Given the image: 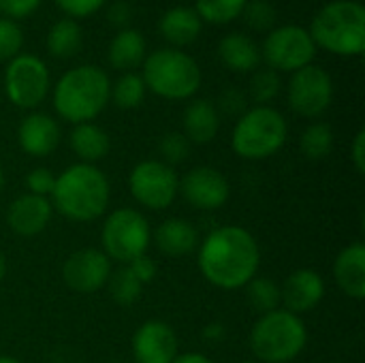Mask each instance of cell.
Instances as JSON below:
<instances>
[{
  "mask_svg": "<svg viewBox=\"0 0 365 363\" xmlns=\"http://www.w3.org/2000/svg\"><path fill=\"white\" fill-rule=\"evenodd\" d=\"M261 248L250 231L237 225L218 227L199 242V270L218 289H242L259 272Z\"/></svg>",
  "mask_w": 365,
  "mask_h": 363,
  "instance_id": "obj_1",
  "label": "cell"
},
{
  "mask_svg": "<svg viewBox=\"0 0 365 363\" xmlns=\"http://www.w3.org/2000/svg\"><path fill=\"white\" fill-rule=\"evenodd\" d=\"M49 197L51 208L64 218L73 223H90L107 212L111 188L107 175L96 165L77 163L56 175Z\"/></svg>",
  "mask_w": 365,
  "mask_h": 363,
  "instance_id": "obj_2",
  "label": "cell"
},
{
  "mask_svg": "<svg viewBox=\"0 0 365 363\" xmlns=\"http://www.w3.org/2000/svg\"><path fill=\"white\" fill-rule=\"evenodd\" d=\"M111 83L103 68L81 64L66 71L53 88V109L73 124L92 122L109 103Z\"/></svg>",
  "mask_w": 365,
  "mask_h": 363,
  "instance_id": "obj_3",
  "label": "cell"
},
{
  "mask_svg": "<svg viewBox=\"0 0 365 363\" xmlns=\"http://www.w3.org/2000/svg\"><path fill=\"white\" fill-rule=\"evenodd\" d=\"M308 32L317 47L338 56H361L365 49V6L355 0H334L312 17Z\"/></svg>",
  "mask_w": 365,
  "mask_h": 363,
  "instance_id": "obj_4",
  "label": "cell"
},
{
  "mask_svg": "<svg viewBox=\"0 0 365 363\" xmlns=\"http://www.w3.org/2000/svg\"><path fill=\"white\" fill-rule=\"evenodd\" d=\"M308 344V329L302 317L289 310H272L259 317L250 332V349L263 363H289Z\"/></svg>",
  "mask_w": 365,
  "mask_h": 363,
  "instance_id": "obj_5",
  "label": "cell"
},
{
  "mask_svg": "<svg viewBox=\"0 0 365 363\" xmlns=\"http://www.w3.org/2000/svg\"><path fill=\"white\" fill-rule=\"evenodd\" d=\"M145 88L167 101H184L201 88V68L192 56L182 49L165 47L152 51L143 60Z\"/></svg>",
  "mask_w": 365,
  "mask_h": 363,
  "instance_id": "obj_6",
  "label": "cell"
},
{
  "mask_svg": "<svg viewBox=\"0 0 365 363\" xmlns=\"http://www.w3.org/2000/svg\"><path fill=\"white\" fill-rule=\"evenodd\" d=\"M289 137V124L284 116L267 105L246 109L231 137L233 152L244 160H265L280 152Z\"/></svg>",
  "mask_w": 365,
  "mask_h": 363,
  "instance_id": "obj_7",
  "label": "cell"
},
{
  "mask_svg": "<svg viewBox=\"0 0 365 363\" xmlns=\"http://www.w3.org/2000/svg\"><path fill=\"white\" fill-rule=\"evenodd\" d=\"M152 242V231L145 216L133 208H120L111 212L101 231L103 252L109 261L128 265L145 255Z\"/></svg>",
  "mask_w": 365,
  "mask_h": 363,
  "instance_id": "obj_8",
  "label": "cell"
},
{
  "mask_svg": "<svg viewBox=\"0 0 365 363\" xmlns=\"http://www.w3.org/2000/svg\"><path fill=\"white\" fill-rule=\"evenodd\" d=\"M317 53V45L310 32L302 26L287 24L267 32L263 41L261 56L269 64L272 71L295 73L308 64H312Z\"/></svg>",
  "mask_w": 365,
  "mask_h": 363,
  "instance_id": "obj_9",
  "label": "cell"
},
{
  "mask_svg": "<svg viewBox=\"0 0 365 363\" xmlns=\"http://www.w3.org/2000/svg\"><path fill=\"white\" fill-rule=\"evenodd\" d=\"M4 92L6 98L19 109L38 107L49 92L47 64L32 53L15 56L9 60L4 71Z\"/></svg>",
  "mask_w": 365,
  "mask_h": 363,
  "instance_id": "obj_10",
  "label": "cell"
},
{
  "mask_svg": "<svg viewBox=\"0 0 365 363\" xmlns=\"http://www.w3.org/2000/svg\"><path fill=\"white\" fill-rule=\"evenodd\" d=\"M128 188L139 205L158 212L167 210L175 201L180 193V180L173 167L165 165L163 160H141L128 175Z\"/></svg>",
  "mask_w": 365,
  "mask_h": 363,
  "instance_id": "obj_11",
  "label": "cell"
},
{
  "mask_svg": "<svg viewBox=\"0 0 365 363\" xmlns=\"http://www.w3.org/2000/svg\"><path fill=\"white\" fill-rule=\"evenodd\" d=\"M334 101V81L331 75L317 66L308 64L293 73L289 81V105L295 113L304 118L323 116Z\"/></svg>",
  "mask_w": 365,
  "mask_h": 363,
  "instance_id": "obj_12",
  "label": "cell"
},
{
  "mask_svg": "<svg viewBox=\"0 0 365 363\" xmlns=\"http://www.w3.org/2000/svg\"><path fill=\"white\" fill-rule=\"evenodd\" d=\"M111 274V261L103 250L96 248H81L62 265V278L66 287L81 295L101 291L109 282Z\"/></svg>",
  "mask_w": 365,
  "mask_h": 363,
  "instance_id": "obj_13",
  "label": "cell"
},
{
  "mask_svg": "<svg viewBox=\"0 0 365 363\" xmlns=\"http://www.w3.org/2000/svg\"><path fill=\"white\" fill-rule=\"evenodd\" d=\"M180 193L188 205L201 212L220 210L231 195L227 178L214 167H195L180 180Z\"/></svg>",
  "mask_w": 365,
  "mask_h": 363,
  "instance_id": "obj_14",
  "label": "cell"
},
{
  "mask_svg": "<svg viewBox=\"0 0 365 363\" xmlns=\"http://www.w3.org/2000/svg\"><path fill=\"white\" fill-rule=\"evenodd\" d=\"M137 363H171L178 357V336L165 321H145L133 336Z\"/></svg>",
  "mask_w": 365,
  "mask_h": 363,
  "instance_id": "obj_15",
  "label": "cell"
},
{
  "mask_svg": "<svg viewBox=\"0 0 365 363\" xmlns=\"http://www.w3.org/2000/svg\"><path fill=\"white\" fill-rule=\"evenodd\" d=\"M325 297V280L314 270H297L293 272L284 285L280 287V304L284 310L302 317L314 310Z\"/></svg>",
  "mask_w": 365,
  "mask_h": 363,
  "instance_id": "obj_16",
  "label": "cell"
},
{
  "mask_svg": "<svg viewBox=\"0 0 365 363\" xmlns=\"http://www.w3.org/2000/svg\"><path fill=\"white\" fill-rule=\"evenodd\" d=\"M51 216H53V208L47 197H36L26 193L11 201L6 210V225L15 235L34 237L47 229Z\"/></svg>",
  "mask_w": 365,
  "mask_h": 363,
  "instance_id": "obj_17",
  "label": "cell"
},
{
  "mask_svg": "<svg viewBox=\"0 0 365 363\" xmlns=\"http://www.w3.org/2000/svg\"><path fill=\"white\" fill-rule=\"evenodd\" d=\"M17 143L28 156H49L60 143V126L47 113H30L19 122Z\"/></svg>",
  "mask_w": 365,
  "mask_h": 363,
  "instance_id": "obj_18",
  "label": "cell"
},
{
  "mask_svg": "<svg viewBox=\"0 0 365 363\" xmlns=\"http://www.w3.org/2000/svg\"><path fill=\"white\" fill-rule=\"evenodd\" d=\"M334 278L340 291L361 302L365 297V246L361 242L342 248L334 261Z\"/></svg>",
  "mask_w": 365,
  "mask_h": 363,
  "instance_id": "obj_19",
  "label": "cell"
},
{
  "mask_svg": "<svg viewBox=\"0 0 365 363\" xmlns=\"http://www.w3.org/2000/svg\"><path fill=\"white\" fill-rule=\"evenodd\" d=\"M156 248L165 257H186L199 248V233L184 218H167L152 235Z\"/></svg>",
  "mask_w": 365,
  "mask_h": 363,
  "instance_id": "obj_20",
  "label": "cell"
},
{
  "mask_svg": "<svg viewBox=\"0 0 365 363\" xmlns=\"http://www.w3.org/2000/svg\"><path fill=\"white\" fill-rule=\"evenodd\" d=\"M201 30H203V21L192 6H173L165 11L163 17L158 19L160 36L167 43L175 45V49L195 43Z\"/></svg>",
  "mask_w": 365,
  "mask_h": 363,
  "instance_id": "obj_21",
  "label": "cell"
},
{
  "mask_svg": "<svg viewBox=\"0 0 365 363\" xmlns=\"http://www.w3.org/2000/svg\"><path fill=\"white\" fill-rule=\"evenodd\" d=\"M220 131V113L207 98H195L184 111V137L190 143H210Z\"/></svg>",
  "mask_w": 365,
  "mask_h": 363,
  "instance_id": "obj_22",
  "label": "cell"
},
{
  "mask_svg": "<svg viewBox=\"0 0 365 363\" xmlns=\"http://www.w3.org/2000/svg\"><path fill=\"white\" fill-rule=\"evenodd\" d=\"M218 56L222 64L235 73H250L261 64L259 45L244 32H231L218 43Z\"/></svg>",
  "mask_w": 365,
  "mask_h": 363,
  "instance_id": "obj_23",
  "label": "cell"
},
{
  "mask_svg": "<svg viewBox=\"0 0 365 363\" xmlns=\"http://www.w3.org/2000/svg\"><path fill=\"white\" fill-rule=\"evenodd\" d=\"M68 143H71V150L75 152V156L88 165L103 160L111 148L109 135L92 122L75 124V128L68 135Z\"/></svg>",
  "mask_w": 365,
  "mask_h": 363,
  "instance_id": "obj_24",
  "label": "cell"
},
{
  "mask_svg": "<svg viewBox=\"0 0 365 363\" xmlns=\"http://www.w3.org/2000/svg\"><path fill=\"white\" fill-rule=\"evenodd\" d=\"M109 62L118 71L130 73L145 60V39L135 28H122L109 45Z\"/></svg>",
  "mask_w": 365,
  "mask_h": 363,
  "instance_id": "obj_25",
  "label": "cell"
},
{
  "mask_svg": "<svg viewBox=\"0 0 365 363\" xmlns=\"http://www.w3.org/2000/svg\"><path fill=\"white\" fill-rule=\"evenodd\" d=\"M81 45L83 34L75 19H60L47 32V49L53 58H73Z\"/></svg>",
  "mask_w": 365,
  "mask_h": 363,
  "instance_id": "obj_26",
  "label": "cell"
},
{
  "mask_svg": "<svg viewBox=\"0 0 365 363\" xmlns=\"http://www.w3.org/2000/svg\"><path fill=\"white\" fill-rule=\"evenodd\" d=\"M302 152L308 160H323L334 150V131L325 122L310 124L302 135Z\"/></svg>",
  "mask_w": 365,
  "mask_h": 363,
  "instance_id": "obj_27",
  "label": "cell"
},
{
  "mask_svg": "<svg viewBox=\"0 0 365 363\" xmlns=\"http://www.w3.org/2000/svg\"><path fill=\"white\" fill-rule=\"evenodd\" d=\"M248 0H195V11L201 21L229 24L237 19Z\"/></svg>",
  "mask_w": 365,
  "mask_h": 363,
  "instance_id": "obj_28",
  "label": "cell"
},
{
  "mask_svg": "<svg viewBox=\"0 0 365 363\" xmlns=\"http://www.w3.org/2000/svg\"><path fill=\"white\" fill-rule=\"evenodd\" d=\"M145 96V83L137 73H124L111 86V101L118 109H137Z\"/></svg>",
  "mask_w": 365,
  "mask_h": 363,
  "instance_id": "obj_29",
  "label": "cell"
},
{
  "mask_svg": "<svg viewBox=\"0 0 365 363\" xmlns=\"http://www.w3.org/2000/svg\"><path fill=\"white\" fill-rule=\"evenodd\" d=\"M246 289H248V300L259 315L280 308V287L272 278L255 276L246 285Z\"/></svg>",
  "mask_w": 365,
  "mask_h": 363,
  "instance_id": "obj_30",
  "label": "cell"
},
{
  "mask_svg": "<svg viewBox=\"0 0 365 363\" xmlns=\"http://www.w3.org/2000/svg\"><path fill=\"white\" fill-rule=\"evenodd\" d=\"M107 285H109V293L113 302L120 306H133L141 297V289H143V285L133 276V272L126 265L118 270L115 274H111Z\"/></svg>",
  "mask_w": 365,
  "mask_h": 363,
  "instance_id": "obj_31",
  "label": "cell"
},
{
  "mask_svg": "<svg viewBox=\"0 0 365 363\" xmlns=\"http://www.w3.org/2000/svg\"><path fill=\"white\" fill-rule=\"evenodd\" d=\"M242 15L252 30L269 32L276 28V6L269 0H248Z\"/></svg>",
  "mask_w": 365,
  "mask_h": 363,
  "instance_id": "obj_32",
  "label": "cell"
},
{
  "mask_svg": "<svg viewBox=\"0 0 365 363\" xmlns=\"http://www.w3.org/2000/svg\"><path fill=\"white\" fill-rule=\"evenodd\" d=\"M280 75L272 68H263V71H257L252 75V81H250V94L252 98L259 103V105H267L269 101H274L280 92Z\"/></svg>",
  "mask_w": 365,
  "mask_h": 363,
  "instance_id": "obj_33",
  "label": "cell"
},
{
  "mask_svg": "<svg viewBox=\"0 0 365 363\" xmlns=\"http://www.w3.org/2000/svg\"><path fill=\"white\" fill-rule=\"evenodd\" d=\"M158 152L163 156V163L173 167V165H180L188 158L190 141L184 137V133H167L158 143Z\"/></svg>",
  "mask_w": 365,
  "mask_h": 363,
  "instance_id": "obj_34",
  "label": "cell"
},
{
  "mask_svg": "<svg viewBox=\"0 0 365 363\" xmlns=\"http://www.w3.org/2000/svg\"><path fill=\"white\" fill-rule=\"evenodd\" d=\"M21 45H24V32L17 26V21L9 17H0V60L9 62L15 56H19Z\"/></svg>",
  "mask_w": 365,
  "mask_h": 363,
  "instance_id": "obj_35",
  "label": "cell"
},
{
  "mask_svg": "<svg viewBox=\"0 0 365 363\" xmlns=\"http://www.w3.org/2000/svg\"><path fill=\"white\" fill-rule=\"evenodd\" d=\"M53 184H56V175L47 167H36L26 178L28 193L30 195H36V197H49L51 190H53Z\"/></svg>",
  "mask_w": 365,
  "mask_h": 363,
  "instance_id": "obj_36",
  "label": "cell"
},
{
  "mask_svg": "<svg viewBox=\"0 0 365 363\" xmlns=\"http://www.w3.org/2000/svg\"><path fill=\"white\" fill-rule=\"evenodd\" d=\"M56 4L71 17H88L101 11L107 0H56Z\"/></svg>",
  "mask_w": 365,
  "mask_h": 363,
  "instance_id": "obj_37",
  "label": "cell"
},
{
  "mask_svg": "<svg viewBox=\"0 0 365 363\" xmlns=\"http://www.w3.org/2000/svg\"><path fill=\"white\" fill-rule=\"evenodd\" d=\"M43 0H0V13L9 19H21L32 15Z\"/></svg>",
  "mask_w": 365,
  "mask_h": 363,
  "instance_id": "obj_38",
  "label": "cell"
},
{
  "mask_svg": "<svg viewBox=\"0 0 365 363\" xmlns=\"http://www.w3.org/2000/svg\"><path fill=\"white\" fill-rule=\"evenodd\" d=\"M126 267L133 272V276H135L141 285H150V282L154 280L156 272H158L156 261H154V259H150L148 255H143V257H139V259L130 261Z\"/></svg>",
  "mask_w": 365,
  "mask_h": 363,
  "instance_id": "obj_39",
  "label": "cell"
},
{
  "mask_svg": "<svg viewBox=\"0 0 365 363\" xmlns=\"http://www.w3.org/2000/svg\"><path fill=\"white\" fill-rule=\"evenodd\" d=\"M220 109H222L225 113H231V116L244 113V111H246V96H244L240 90L229 88V90H225L222 96H220Z\"/></svg>",
  "mask_w": 365,
  "mask_h": 363,
  "instance_id": "obj_40",
  "label": "cell"
},
{
  "mask_svg": "<svg viewBox=\"0 0 365 363\" xmlns=\"http://www.w3.org/2000/svg\"><path fill=\"white\" fill-rule=\"evenodd\" d=\"M351 160L357 169V173H365V131L361 128L355 139H353V145H351Z\"/></svg>",
  "mask_w": 365,
  "mask_h": 363,
  "instance_id": "obj_41",
  "label": "cell"
},
{
  "mask_svg": "<svg viewBox=\"0 0 365 363\" xmlns=\"http://www.w3.org/2000/svg\"><path fill=\"white\" fill-rule=\"evenodd\" d=\"M130 17H133V13H130V6H128L126 2H118V4H113V6L109 9V19H111L115 26H120V30L128 26Z\"/></svg>",
  "mask_w": 365,
  "mask_h": 363,
  "instance_id": "obj_42",
  "label": "cell"
},
{
  "mask_svg": "<svg viewBox=\"0 0 365 363\" xmlns=\"http://www.w3.org/2000/svg\"><path fill=\"white\" fill-rule=\"evenodd\" d=\"M171 363H212V359L203 353H184V355H178Z\"/></svg>",
  "mask_w": 365,
  "mask_h": 363,
  "instance_id": "obj_43",
  "label": "cell"
},
{
  "mask_svg": "<svg viewBox=\"0 0 365 363\" xmlns=\"http://www.w3.org/2000/svg\"><path fill=\"white\" fill-rule=\"evenodd\" d=\"M203 336H205L207 340H220V338L225 336V327H222L220 323H212V325H207V327L203 329Z\"/></svg>",
  "mask_w": 365,
  "mask_h": 363,
  "instance_id": "obj_44",
  "label": "cell"
},
{
  "mask_svg": "<svg viewBox=\"0 0 365 363\" xmlns=\"http://www.w3.org/2000/svg\"><path fill=\"white\" fill-rule=\"evenodd\" d=\"M4 276H6V257L0 252V282H2Z\"/></svg>",
  "mask_w": 365,
  "mask_h": 363,
  "instance_id": "obj_45",
  "label": "cell"
},
{
  "mask_svg": "<svg viewBox=\"0 0 365 363\" xmlns=\"http://www.w3.org/2000/svg\"><path fill=\"white\" fill-rule=\"evenodd\" d=\"M0 363H21L15 357H9V355H0Z\"/></svg>",
  "mask_w": 365,
  "mask_h": 363,
  "instance_id": "obj_46",
  "label": "cell"
},
{
  "mask_svg": "<svg viewBox=\"0 0 365 363\" xmlns=\"http://www.w3.org/2000/svg\"><path fill=\"white\" fill-rule=\"evenodd\" d=\"M2 184H4V173H2V165H0V190H2Z\"/></svg>",
  "mask_w": 365,
  "mask_h": 363,
  "instance_id": "obj_47",
  "label": "cell"
},
{
  "mask_svg": "<svg viewBox=\"0 0 365 363\" xmlns=\"http://www.w3.org/2000/svg\"><path fill=\"white\" fill-rule=\"evenodd\" d=\"M355 2H361V0H355Z\"/></svg>",
  "mask_w": 365,
  "mask_h": 363,
  "instance_id": "obj_48",
  "label": "cell"
},
{
  "mask_svg": "<svg viewBox=\"0 0 365 363\" xmlns=\"http://www.w3.org/2000/svg\"><path fill=\"white\" fill-rule=\"evenodd\" d=\"M244 363H252V362H244Z\"/></svg>",
  "mask_w": 365,
  "mask_h": 363,
  "instance_id": "obj_49",
  "label": "cell"
}]
</instances>
